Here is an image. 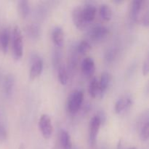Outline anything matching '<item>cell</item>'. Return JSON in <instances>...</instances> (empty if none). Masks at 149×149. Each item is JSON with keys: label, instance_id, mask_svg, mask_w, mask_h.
Listing matches in <instances>:
<instances>
[{"label": "cell", "instance_id": "obj_1", "mask_svg": "<svg viewBox=\"0 0 149 149\" xmlns=\"http://www.w3.org/2000/svg\"><path fill=\"white\" fill-rule=\"evenodd\" d=\"M12 48L15 59H20L23 55V39L21 31L17 26H14L12 32Z\"/></svg>", "mask_w": 149, "mask_h": 149}, {"label": "cell", "instance_id": "obj_2", "mask_svg": "<svg viewBox=\"0 0 149 149\" xmlns=\"http://www.w3.org/2000/svg\"><path fill=\"white\" fill-rule=\"evenodd\" d=\"M84 100V93L80 90H75L69 96L67 108L69 113H76L79 111Z\"/></svg>", "mask_w": 149, "mask_h": 149}, {"label": "cell", "instance_id": "obj_3", "mask_svg": "<svg viewBox=\"0 0 149 149\" xmlns=\"http://www.w3.org/2000/svg\"><path fill=\"white\" fill-rule=\"evenodd\" d=\"M101 123V117L98 115L94 116L90 120V125H89V142L92 146L95 145Z\"/></svg>", "mask_w": 149, "mask_h": 149}, {"label": "cell", "instance_id": "obj_4", "mask_svg": "<svg viewBox=\"0 0 149 149\" xmlns=\"http://www.w3.org/2000/svg\"><path fill=\"white\" fill-rule=\"evenodd\" d=\"M39 127L42 135L45 139L51 138L53 133V125L49 115L42 114L39 121Z\"/></svg>", "mask_w": 149, "mask_h": 149}, {"label": "cell", "instance_id": "obj_5", "mask_svg": "<svg viewBox=\"0 0 149 149\" xmlns=\"http://www.w3.org/2000/svg\"><path fill=\"white\" fill-rule=\"evenodd\" d=\"M132 105V98L129 95H125L119 97L115 103V111L118 114H122L127 111Z\"/></svg>", "mask_w": 149, "mask_h": 149}, {"label": "cell", "instance_id": "obj_6", "mask_svg": "<svg viewBox=\"0 0 149 149\" xmlns=\"http://www.w3.org/2000/svg\"><path fill=\"white\" fill-rule=\"evenodd\" d=\"M109 34V29L104 26H96L90 30V37L95 42L101 41L104 39Z\"/></svg>", "mask_w": 149, "mask_h": 149}, {"label": "cell", "instance_id": "obj_7", "mask_svg": "<svg viewBox=\"0 0 149 149\" xmlns=\"http://www.w3.org/2000/svg\"><path fill=\"white\" fill-rule=\"evenodd\" d=\"M43 61L42 58L38 56L35 57L31 65L30 72H29V76L31 79H35L40 76L43 70Z\"/></svg>", "mask_w": 149, "mask_h": 149}, {"label": "cell", "instance_id": "obj_8", "mask_svg": "<svg viewBox=\"0 0 149 149\" xmlns=\"http://www.w3.org/2000/svg\"><path fill=\"white\" fill-rule=\"evenodd\" d=\"M97 13L96 7L93 4H87L81 7V15L84 22L87 24L93 21L95 19Z\"/></svg>", "mask_w": 149, "mask_h": 149}, {"label": "cell", "instance_id": "obj_9", "mask_svg": "<svg viewBox=\"0 0 149 149\" xmlns=\"http://www.w3.org/2000/svg\"><path fill=\"white\" fill-rule=\"evenodd\" d=\"M145 4L144 1H133L131 3L130 8V17L133 21H137L141 14Z\"/></svg>", "mask_w": 149, "mask_h": 149}, {"label": "cell", "instance_id": "obj_10", "mask_svg": "<svg viewBox=\"0 0 149 149\" xmlns=\"http://www.w3.org/2000/svg\"><path fill=\"white\" fill-rule=\"evenodd\" d=\"M81 71L86 77H90L94 74L95 70V65L93 59L90 57L85 58L81 62Z\"/></svg>", "mask_w": 149, "mask_h": 149}, {"label": "cell", "instance_id": "obj_11", "mask_svg": "<svg viewBox=\"0 0 149 149\" xmlns=\"http://www.w3.org/2000/svg\"><path fill=\"white\" fill-rule=\"evenodd\" d=\"M72 19L75 26L79 29H83L87 25L82 17L81 6H78L74 9L72 12Z\"/></svg>", "mask_w": 149, "mask_h": 149}, {"label": "cell", "instance_id": "obj_12", "mask_svg": "<svg viewBox=\"0 0 149 149\" xmlns=\"http://www.w3.org/2000/svg\"><path fill=\"white\" fill-rule=\"evenodd\" d=\"M64 31L60 26H57L53 29L52 33V39L54 45L57 47H63L64 43Z\"/></svg>", "mask_w": 149, "mask_h": 149}, {"label": "cell", "instance_id": "obj_13", "mask_svg": "<svg viewBox=\"0 0 149 149\" xmlns=\"http://www.w3.org/2000/svg\"><path fill=\"white\" fill-rule=\"evenodd\" d=\"M112 80V76L109 72H103L101 74L99 83V88H100V96L103 95V93L107 90L110 85Z\"/></svg>", "mask_w": 149, "mask_h": 149}, {"label": "cell", "instance_id": "obj_14", "mask_svg": "<svg viewBox=\"0 0 149 149\" xmlns=\"http://www.w3.org/2000/svg\"><path fill=\"white\" fill-rule=\"evenodd\" d=\"M10 41V32L7 29H3L0 31V48L3 52L8 51Z\"/></svg>", "mask_w": 149, "mask_h": 149}, {"label": "cell", "instance_id": "obj_15", "mask_svg": "<svg viewBox=\"0 0 149 149\" xmlns=\"http://www.w3.org/2000/svg\"><path fill=\"white\" fill-rule=\"evenodd\" d=\"M60 145L62 149H72V142L69 133L65 130H61L59 135Z\"/></svg>", "mask_w": 149, "mask_h": 149}, {"label": "cell", "instance_id": "obj_16", "mask_svg": "<svg viewBox=\"0 0 149 149\" xmlns=\"http://www.w3.org/2000/svg\"><path fill=\"white\" fill-rule=\"evenodd\" d=\"M15 86V79L14 77L10 74L7 75V77L4 78L3 81V89H4V93L7 95H10L13 91Z\"/></svg>", "mask_w": 149, "mask_h": 149}, {"label": "cell", "instance_id": "obj_17", "mask_svg": "<svg viewBox=\"0 0 149 149\" xmlns=\"http://www.w3.org/2000/svg\"><path fill=\"white\" fill-rule=\"evenodd\" d=\"M17 10L20 16L23 18H26L30 13V4L28 1L21 0L17 2Z\"/></svg>", "mask_w": 149, "mask_h": 149}, {"label": "cell", "instance_id": "obj_18", "mask_svg": "<svg viewBox=\"0 0 149 149\" xmlns=\"http://www.w3.org/2000/svg\"><path fill=\"white\" fill-rule=\"evenodd\" d=\"M88 92L92 97H96L98 95H100V88H99L98 80L95 77H93L90 80L88 87Z\"/></svg>", "mask_w": 149, "mask_h": 149}, {"label": "cell", "instance_id": "obj_19", "mask_svg": "<svg viewBox=\"0 0 149 149\" xmlns=\"http://www.w3.org/2000/svg\"><path fill=\"white\" fill-rule=\"evenodd\" d=\"M57 69H58V77L60 83L63 85H65V84H67L68 80V76L66 68H65L63 64L61 63L58 66Z\"/></svg>", "mask_w": 149, "mask_h": 149}, {"label": "cell", "instance_id": "obj_20", "mask_svg": "<svg viewBox=\"0 0 149 149\" xmlns=\"http://www.w3.org/2000/svg\"><path fill=\"white\" fill-rule=\"evenodd\" d=\"M99 13H100V15L103 20L109 21L111 19L112 10L108 4H101L100 7V10H99Z\"/></svg>", "mask_w": 149, "mask_h": 149}, {"label": "cell", "instance_id": "obj_21", "mask_svg": "<svg viewBox=\"0 0 149 149\" xmlns=\"http://www.w3.org/2000/svg\"><path fill=\"white\" fill-rule=\"evenodd\" d=\"M149 137V122L148 117L143 122L140 129V138L143 141H146Z\"/></svg>", "mask_w": 149, "mask_h": 149}, {"label": "cell", "instance_id": "obj_22", "mask_svg": "<svg viewBox=\"0 0 149 149\" xmlns=\"http://www.w3.org/2000/svg\"><path fill=\"white\" fill-rule=\"evenodd\" d=\"M91 49V45L87 41L83 40L79 43L77 47V52L80 55H84Z\"/></svg>", "mask_w": 149, "mask_h": 149}, {"label": "cell", "instance_id": "obj_23", "mask_svg": "<svg viewBox=\"0 0 149 149\" xmlns=\"http://www.w3.org/2000/svg\"><path fill=\"white\" fill-rule=\"evenodd\" d=\"M26 33L32 39H35V38L38 37V36L39 35V27L36 24H34V23H31V24L29 25L26 27Z\"/></svg>", "mask_w": 149, "mask_h": 149}, {"label": "cell", "instance_id": "obj_24", "mask_svg": "<svg viewBox=\"0 0 149 149\" xmlns=\"http://www.w3.org/2000/svg\"><path fill=\"white\" fill-rule=\"evenodd\" d=\"M118 54V50L116 48L113 47L110 48L107 52H106V55H105V59L107 62L111 63L113 62L115 60V58H116Z\"/></svg>", "mask_w": 149, "mask_h": 149}, {"label": "cell", "instance_id": "obj_25", "mask_svg": "<svg viewBox=\"0 0 149 149\" xmlns=\"http://www.w3.org/2000/svg\"><path fill=\"white\" fill-rule=\"evenodd\" d=\"M142 71H143V74L144 76L148 75V71H149V61H148V58H146V61L143 62Z\"/></svg>", "mask_w": 149, "mask_h": 149}, {"label": "cell", "instance_id": "obj_26", "mask_svg": "<svg viewBox=\"0 0 149 149\" xmlns=\"http://www.w3.org/2000/svg\"><path fill=\"white\" fill-rule=\"evenodd\" d=\"M6 138H7V131L2 125H0V142L4 141Z\"/></svg>", "mask_w": 149, "mask_h": 149}, {"label": "cell", "instance_id": "obj_27", "mask_svg": "<svg viewBox=\"0 0 149 149\" xmlns=\"http://www.w3.org/2000/svg\"><path fill=\"white\" fill-rule=\"evenodd\" d=\"M141 20H142V23L143 26H148V23H149V14L148 12L146 11V12L145 14H143V16L141 18Z\"/></svg>", "mask_w": 149, "mask_h": 149}, {"label": "cell", "instance_id": "obj_28", "mask_svg": "<svg viewBox=\"0 0 149 149\" xmlns=\"http://www.w3.org/2000/svg\"><path fill=\"white\" fill-rule=\"evenodd\" d=\"M129 149H137V148H135V147H132V148H130Z\"/></svg>", "mask_w": 149, "mask_h": 149}, {"label": "cell", "instance_id": "obj_29", "mask_svg": "<svg viewBox=\"0 0 149 149\" xmlns=\"http://www.w3.org/2000/svg\"><path fill=\"white\" fill-rule=\"evenodd\" d=\"M52 149H59V148H58V147H56V146H55V148H52Z\"/></svg>", "mask_w": 149, "mask_h": 149}]
</instances>
